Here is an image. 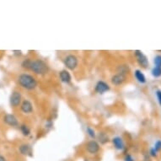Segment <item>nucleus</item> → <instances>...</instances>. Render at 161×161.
<instances>
[{
  "label": "nucleus",
  "instance_id": "1",
  "mask_svg": "<svg viewBox=\"0 0 161 161\" xmlns=\"http://www.w3.org/2000/svg\"><path fill=\"white\" fill-rule=\"evenodd\" d=\"M18 82L20 86L29 90H35L37 86V81L36 79L27 73L20 74L18 78Z\"/></svg>",
  "mask_w": 161,
  "mask_h": 161
},
{
  "label": "nucleus",
  "instance_id": "2",
  "mask_svg": "<svg viewBox=\"0 0 161 161\" xmlns=\"http://www.w3.org/2000/svg\"><path fill=\"white\" fill-rule=\"evenodd\" d=\"M30 70L33 71L36 74L44 75L48 72V66L41 60H31Z\"/></svg>",
  "mask_w": 161,
  "mask_h": 161
},
{
  "label": "nucleus",
  "instance_id": "3",
  "mask_svg": "<svg viewBox=\"0 0 161 161\" xmlns=\"http://www.w3.org/2000/svg\"><path fill=\"white\" fill-rule=\"evenodd\" d=\"M64 64L67 67V68L70 69V70H74L79 64V60L77 58L76 56L70 54L67 55V57L64 59Z\"/></svg>",
  "mask_w": 161,
  "mask_h": 161
},
{
  "label": "nucleus",
  "instance_id": "4",
  "mask_svg": "<svg viewBox=\"0 0 161 161\" xmlns=\"http://www.w3.org/2000/svg\"><path fill=\"white\" fill-rule=\"evenodd\" d=\"M100 144L95 140H90L86 143V150L91 154H95L100 151Z\"/></svg>",
  "mask_w": 161,
  "mask_h": 161
},
{
  "label": "nucleus",
  "instance_id": "5",
  "mask_svg": "<svg viewBox=\"0 0 161 161\" xmlns=\"http://www.w3.org/2000/svg\"><path fill=\"white\" fill-rule=\"evenodd\" d=\"M135 56L137 58V61L140 66H142L143 67H147L148 66V58L144 55V54L141 52V51H135Z\"/></svg>",
  "mask_w": 161,
  "mask_h": 161
},
{
  "label": "nucleus",
  "instance_id": "6",
  "mask_svg": "<svg viewBox=\"0 0 161 161\" xmlns=\"http://www.w3.org/2000/svg\"><path fill=\"white\" fill-rule=\"evenodd\" d=\"M110 90V86L107 83L104 82V81H98L97 84L95 85L94 91L98 94H104L106 92H107Z\"/></svg>",
  "mask_w": 161,
  "mask_h": 161
},
{
  "label": "nucleus",
  "instance_id": "7",
  "mask_svg": "<svg viewBox=\"0 0 161 161\" xmlns=\"http://www.w3.org/2000/svg\"><path fill=\"white\" fill-rule=\"evenodd\" d=\"M21 94L19 91H13L10 96V104L13 107H17L21 103Z\"/></svg>",
  "mask_w": 161,
  "mask_h": 161
},
{
  "label": "nucleus",
  "instance_id": "8",
  "mask_svg": "<svg viewBox=\"0 0 161 161\" xmlns=\"http://www.w3.org/2000/svg\"><path fill=\"white\" fill-rule=\"evenodd\" d=\"M127 80V75L122 74V73H116L112 78V83L114 85H121L123 83H125Z\"/></svg>",
  "mask_w": 161,
  "mask_h": 161
},
{
  "label": "nucleus",
  "instance_id": "9",
  "mask_svg": "<svg viewBox=\"0 0 161 161\" xmlns=\"http://www.w3.org/2000/svg\"><path fill=\"white\" fill-rule=\"evenodd\" d=\"M4 121L6 124L11 126V127H17L19 125L18 119L15 117V116L11 114H7L4 117Z\"/></svg>",
  "mask_w": 161,
  "mask_h": 161
},
{
  "label": "nucleus",
  "instance_id": "10",
  "mask_svg": "<svg viewBox=\"0 0 161 161\" xmlns=\"http://www.w3.org/2000/svg\"><path fill=\"white\" fill-rule=\"evenodd\" d=\"M19 152L21 154L23 155H25V156H32V149L31 147L29 145V144H26V143H25V144H22V145H20L19 146Z\"/></svg>",
  "mask_w": 161,
  "mask_h": 161
},
{
  "label": "nucleus",
  "instance_id": "11",
  "mask_svg": "<svg viewBox=\"0 0 161 161\" xmlns=\"http://www.w3.org/2000/svg\"><path fill=\"white\" fill-rule=\"evenodd\" d=\"M112 143L114 145V147L117 150H123L125 148V144L121 138L120 137H115L112 139Z\"/></svg>",
  "mask_w": 161,
  "mask_h": 161
},
{
  "label": "nucleus",
  "instance_id": "12",
  "mask_svg": "<svg viewBox=\"0 0 161 161\" xmlns=\"http://www.w3.org/2000/svg\"><path fill=\"white\" fill-rule=\"evenodd\" d=\"M21 111H22L24 113H31L33 112V106H32V104L29 101V100H25L24 101H23L22 103H21Z\"/></svg>",
  "mask_w": 161,
  "mask_h": 161
},
{
  "label": "nucleus",
  "instance_id": "13",
  "mask_svg": "<svg viewBox=\"0 0 161 161\" xmlns=\"http://www.w3.org/2000/svg\"><path fill=\"white\" fill-rule=\"evenodd\" d=\"M59 77H60L61 81L63 83H65V84H69L72 80L71 75H70V73L67 70H62V71L60 72Z\"/></svg>",
  "mask_w": 161,
  "mask_h": 161
},
{
  "label": "nucleus",
  "instance_id": "14",
  "mask_svg": "<svg viewBox=\"0 0 161 161\" xmlns=\"http://www.w3.org/2000/svg\"><path fill=\"white\" fill-rule=\"evenodd\" d=\"M135 78L136 79L139 81L140 84H145L146 83V78L144 76V74L143 73V72L139 69H137L134 73Z\"/></svg>",
  "mask_w": 161,
  "mask_h": 161
},
{
  "label": "nucleus",
  "instance_id": "15",
  "mask_svg": "<svg viewBox=\"0 0 161 161\" xmlns=\"http://www.w3.org/2000/svg\"><path fill=\"white\" fill-rule=\"evenodd\" d=\"M116 71L118 73H122V74H125L127 75V73H128L130 71V68L128 67V65L127 64H121L119 65L117 68H116Z\"/></svg>",
  "mask_w": 161,
  "mask_h": 161
},
{
  "label": "nucleus",
  "instance_id": "16",
  "mask_svg": "<svg viewBox=\"0 0 161 161\" xmlns=\"http://www.w3.org/2000/svg\"><path fill=\"white\" fill-rule=\"evenodd\" d=\"M98 139H99V141L100 142V143H102V144H105V143H108V142L110 141L108 135L106 134V133H103V132L99 133Z\"/></svg>",
  "mask_w": 161,
  "mask_h": 161
},
{
  "label": "nucleus",
  "instance_id": "17",
  "mask_svg": "<svg viewBox=\"0 0 161 161\" xmlns=\"http://www.w3.org/2000/svg\"><path fill=\"white\" fill-rule=\"evenodd\" d=\"M152 75L154 78H159V77H161V67H154L152 69Z\"/></svg>",
  "mask_w": 161,
  "mask_h": 161
},
{
  "label": "nucleus",
  "instance_id": "18",
  "mask_svg": "<svg viewBox=\"0 0 161 161\" xmlns=\"http://www.w3.org/2000/svg\"><path fill=\"white\" fill-rule=\"evenodd\" d=\"M20 130H21V132H22L23 135H25V136H28V135H30V133H31L30 128H29L26 125H25V124L20 126Z\"/></svg>",
  "mask_w": 161,
  "mask_h": 161
},
{
  "label": "nucleus",
  "instance_id": "19",
  "mask_svg": "<svg viewBox=\"0 0 161 161\" xmlns=\"http://www.w3.org/2000/svg\"><path fill=\"white\" fill-rule=\"evenodd\" d=\"M154 63L155 67H161V55H157L154 59Z\"/></svg>",
  "mask_w": 161,
  "mask_h": 161
},
{
  "label": "nucleus",
  "instance_id": "20",
  "mask_svg": "<svg viewBox=\"0 0 161 161\" xmlns=\"http://www.w3.org/2000/svg\"><path fill=\"white\" fill-rule=\"evenodd\" d=\"M31 63V59H30V58L25 59V60H24L22 62V67L24 68H26V69H30Z\"/></svg>",
  "mask_w": 161,
  "mask_h": 161
},
{
  "label": "nucleus",
  "instance_id": "21",
  "mask_svg": "<svg viewBox=\"0 0 161 161\" xmlns=\"http://www.w3.org/2000/svg\"><path fill=\"white\" fill-rule=\"evenodd\" d=\"M86 132H87V133H88V135L90 136V138H92V139H94V138L96 137L95 132H94V130L93 129V128H91V127H87V129H86Z\"/></svg>",
  "mask_w": 161,
  "mask_h": 161
},
{
  "label": "nucleus",
  "instance_id": "22",
  "mask_svg": "<svg viewBox=\"0 0 161 161\" xmlns=\"http://www.w3.org/2000/svg\"><path fill=\"white\" fill-rule=\"evenodd\" d=\"M154 149L156 150L157 152L160 151L161 150V140H158L155 144H154Z\"/></svg>",
  "mask_w": 161,
  "mask_h": 161
},
{
  "label": "nucleus",
  "instance_id": "23",
  "mask_svg": "<svg viewBox=\"0 0 161 161\" xmlns=\"http://www.w3.org/2000/svg\"><path fill=\"white\" fill-rule=\"evenodd\" d=\"M156 96L157 99H158V101H159V104L161 106V90H158L156 91Z\"/></svg>",
  "mask_w": 161,
  "mask_h": 161
},
{
  "label": "nucleus",
  "instance_id": "24",
  "mask_svg": "<svg viewBox=\"0 0 161 161\" xmlns=\"http://www.w3.org/2000/svg\"><path fill=\"white\" fill-rule=\"evenodd\" d=\"M124 160L125 161H135L134 158L132 156L131 154H127L124 158Z\"/></svg>",
  "mask_w": 161,
  "mask_h": 161
},
{
  "label": "nucleus",
  "instance_id": "25",
  "mask_svg": "<svg viewBox=\"0 0 161 161\" xmlns=\"http://www.w3.org/2000/svg\"><path fill=\"white\" fill-rule=\"evenodd\" d=\"M150 155H151V156L152 157H156L157 156V151L156 150H155V149H154V148H151V149H150Z\"/></svg>",
  "mask_w": 161,
  "mask_h": 161
},
{
  "label": "nucleus",
  "instance_id": "26",
  "mask_svg": "<svg viewBox=\"0 0 161 161\" xmlns=\"http://www.w3.org/2000/svg\"><path fill=\"white\" fill-rule=\"evenodd\" d=\"M0 161H6V160H5L4 157L2 156V155H0Z\"/></svg>",
  "mask_w": 161,
  "mask_h": 161
}]
</instances>
